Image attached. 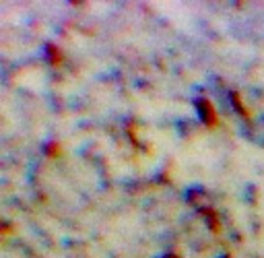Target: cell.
<instances>
[{"mask_svg": "<svg viewBox=\"0 0 264 258\" xmlns=\"http://www.w3.org/2000/svg\"><path fill=\"white\" fill-rule=\"evenodd\" d=\"M198 108H200V114H202V118H204V122H206L208 126H217V114H215L213 106H210L206 99H202V101L198 103Z\"/></svg>", "mask_w": 264, "mask_h": 258, "instance_id": "6da1fadb", "label": "cell"}]
</instances>
